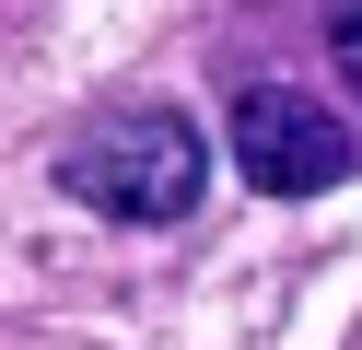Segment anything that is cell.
<instances>
[{"label": "cell", "mask_w": 362, "mask_h": 350, "mask_svg": "<svg viewBox=\"0 0 362 350\" xmlns=\"http://www.w3.org/2000/svg\"><path fill=\"white\" fill-rule=\"evenodd\" d=\"M327 59H339V82L362 93V0H339V23H327Z\"/></svg>", "instance_id": "3957f363"}, {"label": "cell", "mask_w": 362, "mask_h": 350, "mask_svg": "<svg viewBox=\"0 0 362 350\" xmlns=\"http://www.w3.org/2000/svg\"><path fill=\"white\" fill-rule=\"evenodd\" d=\"M199 187H211V140L175 105H105V117H82V129L59 140V199L94 210V222L164 233V222L199 210Z\"/></svg>", "instance_id": "6da1fadb"}, {"label": "cell", "mask_w": 362, "mask_h": 350, "mask_svg": "<svg viewBox=\"0 0 362 350\" xmlns=\"http://www.w3.org/2000/svg\"><path fill=\"white\" fill-rule=\"evenodd\" d=\"M234 163L269 199H315V187H339L362 163V140L339 129L304 82H234Z\"/></svg>", "instance_id": "7a4b0ae2"}]
</instances>
